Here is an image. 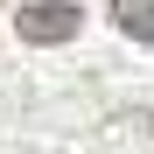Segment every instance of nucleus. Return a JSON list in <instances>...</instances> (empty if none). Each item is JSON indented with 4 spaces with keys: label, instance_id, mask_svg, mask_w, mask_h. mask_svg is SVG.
Wrapping results in <instances>:
<instances>
[{
    "label": "nucleus",
    "instance_id": "nucleus-1",
    "mask_svg": "<svg viewBox=\"0 0 154 154\" xmlns=\"http://www.w3.org/2000/svg\"><path fill=\"white\" fill-rule=\"evenodd\" d=\"M77 28H84V7L77 0H28V7L14 14V35L28 49H49V42H70Z\"/></svg>",
    "mask_w": 154,
    "mask_h": 154
},
{
    "label": "nucleus",
    "instance_id": "nucleus-2",
    "mask_svg": "<svg viewBox=\"0 0 154 154\" xmlns=\"http://www.w3.org/2000/svg\"><path fill=\"white\" fill-rule=\"evenodd\" d=\"M112 21H119V35H133V42H154V0H105Z\"/></svg>",
    "mask_w": 154,
    "mask_h": 154
}]
</instances>
